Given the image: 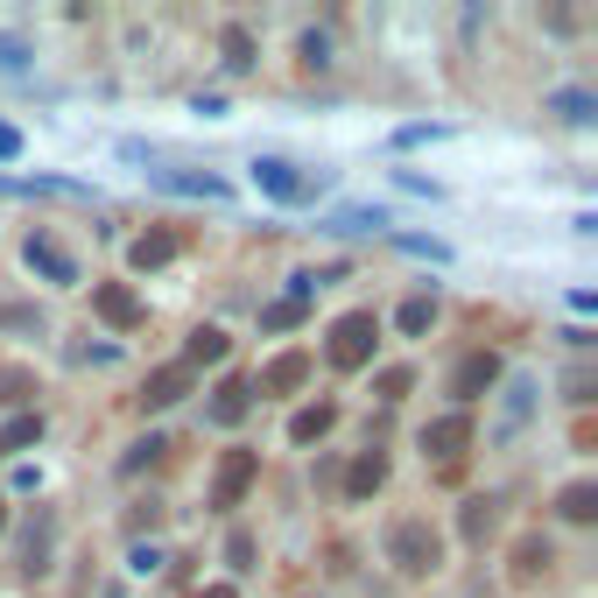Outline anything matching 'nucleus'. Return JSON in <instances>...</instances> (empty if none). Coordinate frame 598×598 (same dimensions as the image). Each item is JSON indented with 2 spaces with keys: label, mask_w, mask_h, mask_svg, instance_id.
<instances>
[{
  "label": "nucleus",
  "mask_w": 598,
  "mask_h": 598,
  "mask_svg": "<svg viewBox=\"0 0 598 598\" xmlns=\"http://www.w3.org/2000/svg\"><path fill=\"white\" fill-rule=\"evenodd\" d=\"M162 451H169V443H162V437H141V443H134V451L120 458V472H127V479H134V472H148V465H156V458H162Z\"/></svg>",
  "instance_id": "nucleus-30"
},
{
  "label": "nucleus",
  "mask_w": 598,
  "mask_h": 598,
  "mask_svg": "<svg viewBox=\"0 0 598 598\" xmlns=\"http://www.w3.org/2000/svg\"><path fill=\"white\" fill-rule=\"evenodd\" d=\"M374 345H380V317L374 311H345L332 324V366L338 374H359V366L374 359Z\"/></svg>",
  "instance_id": "nucleus-2"
},
{
  "label": "nucleus",
  "mask_w": 598,
  "mask_h": 598,
  "mask_svg": "<svg viewBox=\"0 0 598 598\" xmlns=\"http://www.w3.org/2000/svg\"><path fill=\"white\" fill-rule=\"evenodd\" d=\"M219 50H225V71H254V35H246L240 22L219 29Z\"/></svg>",
  "instance_id": "nucleus-24"
},
{
  "label": "nucleus",
  "mask_w": 598,
  "mask_h": 598,
  "mask_svg": "<svg viewBox=\"0 0 598 598\" xmlns=\"http://www.w3.org/2000/svg\"><path fill=\"white\" fill-rule=\"evenodd\" d=\"M380 486H388V451H380V443H366L353 465H345V500H374Z\"/></svg>",
  "instance_id": "nucleus-10"
},
{
  "label": "nucleus",
  "mask_w": 598,
  "mask_h": 598,
  "mask_svg": "<svg viewBox=\"0 0 598 598\" xmlns=\"http://www.w3.org/2000/svg\"><path fill=\"white\" fill-rule=\"evenodd\" d=\"M0 528H8V500H0Z\"/></svg>",
  "instance_id": "nucleus-40"
},
{
  "label": "nucleus",
  "mask_w": 598,
  "mask_h": 598,
  "mask_svg": "<svg viewBox=\"0 0 598 598\" xmlns=\"http://www.w3.org/2000/svg\"><path fill=\"white\" fill-rule=\"evenodd\" d=\"M190 366L183 359H169V366H156V374H148V388H141V409H177V401L190 395Z\"/></svg>",
  "instance_id": "nucleus-11"
},
{
  "label": "nucleus",
  "mask_w": 598,
  "mask_h": 598,
  "mask_svg": "<svg viewBox=\"0 0 598 598\" xmlns=\"http://www.w3.org/2000/svg\"><path fill=\"white\" fill-rule=\"evenodd\" d=\"M465 443H472V416H465V409L437 416L430 430H422V451H430V458H443V465H458V458H465Z\"/></svg>",
  "instance_id": "nucleus-7"
},
{
  "label": "nucleus",
  "mask_w": 598,
  "mask_h": 598,
  "mask_svg": "<svg viewBox=\"0 0 598 598\" xmlns=\"http://www.w3.org/2000/svg\"><path fill=\"white\" fill-rule=\"evenodd\" d=\"M148 183H156V190H183V198H211V204H225V183H219V177H183V169H148Z\"/></svg>",
  "instance_id": "nucleus-20"
},
{
  "label": "nucleus",
  "mask_w": 598,
  "mask_h": 598,
  "mask_svg": "<svg viewBox=\"0 0 598 598\" xmlns=\"http://www.w3.org/2000/svg\"><path fill=\"white\" fill-rule=\"evenodd\" d=\"M332 225H338V233H374V225H388V211H380V204H374V211H366V204H345Z\"/></svg>",
  "instance_id": "nucleus-27"
},
{
  "label": "nucleus",
  "mask_w": 598,
  "mask_h": 598,
  "mask_svg": "<svg viewBox=\"0 0 598 598\" xmlns=\"http://www.w3.org/2000/svg\"><path fill=\"white\" fill-rule=\"evenodd\" d=\"M303 64H311V71H324V64H332V35H303Z\"/></svg>",
  "instance_id": "nucleus-34"
},
{
  "label": "nucleus",
  "mask_w": 598,
  "mask_h": 598,
  "mask_svg": "<svg viewBox=\"0 0 598 598\" xmlns=\"http://www.w3.org/2000/svg\"><path fill=\"white\" fill-rule=\"evenodd\" d=\"M22 64H29V50L14 43V35H0V71H22Z\"/></svg>",
  "instance_id": "nucleus-35"
},
{
  "label": "nucleus",
  "mask_w": 598,
  "mask_h": 598,
  "mask_svg": "<svg viewBox=\"0 0 598 598\" xmlns=\"http://www.w3.org/2000/svg\"><path fill=\"white\" fill-rule=\"evenodd\" d=\"M92 311H99L113 332H134V324L148 317V311H141V296H134L127 282H99V288H92Z\"/></svg>",
  "instance_id": "nucleus-8"
},
{
  "label": "nucleus",
  "mask_w": 598,
  "mask_h": 598,
  "mask_svg": "<svg viewBox=\"0 0 598 598\" xmlns=\"http://www.w3.org/2000/svg\"><path fill=\"white\" fill-rule=\"evenodd\" d=\"M564 395L577 401V409H585V401L598 395V374H591V366H570V374H564Z\"/></svg>",
  "instance_id": "nucleus-32"
},
{
  "label": "nucleus",
  "mask_w": 598,
  "mask_h": 598,
  "mask_svg": "<svg viewBox=\"0 0 598 598\" xmlns=\"http://www.w3.org/2000/svg\"><path fill=\"white\" fill-rule=\"evenodd\" d=\"M169 261H177V233H162V225L127 246V267H134V275H156V267H169Z\"/></svg>",
  "instance_id": "nucleus-14"
},
{
  "label": "nucleus",
  "mask_w": 598,
  "mask_h": 598,
  "mask_svg": "<svg viewBox=\"0 0 598 598\" xmlns=\"http://www.w3.org/2000/svg\"><path fill=\"white\" fill-rule=\"evenodd\" d=\"M486 388H500V353H493V345H479V353H465V359H458V374H451V395L472 409V401L486 395Z\"/></svg>",
  "instance_id": "nucleus-5"
},
{
  "label": "nucleus",
  "mask_w": 598,
  "mask_h": 598,
  "mask_svg": "<svg viewBox=\"0 0 598 598\" xmlns=\"http://www.w3.org/2000/svg\"><path fill=\"white\" fill-rule=\"evenodd\" d=\"M35 303H0V332H35Z\"/></svg>",
  "instance_id": "nucleus-33"
},
{
  "label": "nucleus",
  "mask_w": 598,
  "mask_h": 598,
  "mask_svg": "<svg viewBox=\"0 0 598 598\" xmlns=\"http://www.w3.org/2000/svg\"><path fill=\"white\" fill-rule=\"evenodd\" d=\"M246 409H254V380H219V388H211V422H219V430H240L246 422Z\"/></svg>",
  "instance_id": "nucleus-12"
},
{
  "label": "nucleus",
  "mask_w": 598,
  "mask_h": 598,
  "mask_svg": "<svg viewBox=\"0 0 598 598\" xmlns=\"http://www.w3.org/2000/svg\"><path fill=\"white\" fill-rule=\"evenodd\" d=\"M198 598H240L233 585H198Z\"/></svg>",
  "instance_id": "nucleus-39"
},
{
  "label": "nucleus",
  "mask_w": 598,
  "mask_h": 598,
  "mask_svg": "<svg viewBox=\"0 0 598 598\" xmlns=\"http://www.w3.org/2000/svg\"><path fill=\"white\" fill-rule=\"evenodd\" d=\"M35 401V374L29 366H0V409H29Z\"/></svg>",
  "instance_id": "nucleus-22"
},
{
  "label": "nucleus",
  "mask_w": 598,
  "mask_h": 598,
  "mask_svg": "<svg viewBox=\"0 0 598 598\" xmlns=\"http://www.w3.org/2000/svg\"><path fill=\"white\" fill-rule=\"evenodd\" d=\"M29 443H43V409H22L0 430V451H29Z\"/></svg>",
  "instance_id": "nucleus-23"
},
{
  "label": "nucleus",
  "mask_w": 598,
  "mask_h": 598,
  "mask_svg": "<svg viewBox=\"0 0 598 598\" xmlns=\"http://www.w3.org/2000/svg\"><path fill=\"white\" fill-rule=\"evenodd\" d=\"M148 570H162V549H156V543L134 549V577H148Z\"/></svg>",
  "instance_id": "nucleus-36"
},
{
  "label": "nucleus",
  "mask_w": 598,
  "mask_h": 598,
  "mask_svg": "<svg viewBox=\"0 0 598 598\" xmlns=\"http://www.w3.org/2000/svg\"><path fill=\"white\" fill-rule=\"evenodd\" d=\"M303 380H311V353H282V359H267L261 395H296Z\"/></svg>",
  "instance_id": "nucleus-16"
},
{
  "label": "nucleus",
  "mask_w": 598,
  "mask_h": 598,
  "mask_svg": "<svg viewBox=\"0 0 598 598\" xmlns=\"http://www.w3.org/2000/svg\"><path fill=\"white\" fill-rule=\"evenodd\" d=\"M254 190H267L275 204H303V198L317 190V177H303V169L282 162V156H261V162H254Z\"/></svg>",
  "instance_id": "nucleus-4"
},
{
  "label": "nucleus",
  "mask_w": 598,
  "mask_h": 598,
  "mask_svg": "<svg viewBox=\"0 0 598 598\" xmlns=\"http://www.w3.org/2000/svg\"><path fill=\"white\" fill-rule=\"evenodd\" d=\"M395 324H401V338H422V332L437 324V303H430V296H409V303L395 311Z\"/></svg>",
  "instance_id": "nucleus-25"
},
{
  "label": "nucleus",
  "mask_w": 598,
  "mask_h": 598,
  "mask_svg": "<svg viewBox=\"0 0 598 598\" xmlns=\"http://www.w3.org/2000/svg\"><path fill=\"white\" fill-rule=\"evenodd\" d=\"M437 134H443V127H401L395 141H401V148H422V141H437Z\"/></svg>",
  "instance_id": "nucleus-37"
},
{
  "label": "nucleus",
  "mask_w": 598,
  "mask_h": 598,
  "mask_svg": "<svg viewBox=\"0 0 598 598\" xmlns=\"http://www.w3.org/2000/svg\"><path fill=\"white\" fill-rule=\"evenodd\" d=\"M50 549H56V514H50V507H35L29 535H22V570H29V577H43V570H50Z\"/></svg>",
  "instance_id": "nucleus-13"
},
{
  "label": "nucleus",
  "mask_w": 598,
  "mask_h": 598,
  "mask_svg": "<svg viewBox=\"0 0 598 598\" xmlns=\"http://www.w3.org/2000/svg\"><path fill=\"white\" fill-rule=\"evenodd\" d=\"M493 521H500V500L493 493H472L465 507H458V535H465V543H486Z\"/></svg>",
  "instance_id": "nucleus-19"
},
{
  "label": "nucleus",
  "mask_w": 598,
  "mask_h": 598,
  "mask_svg": "<svg viewBox=\"0 0 598 598\" xmlns=\"http://www.w3.org/2000/svg\"><path fill=\"white\" fill-rule=\"evenodd\" d=\"M225 353H233V338H225L219 324H198L190 345H183V366H190V374H198V366H225Z\"/></svg>",
  "instance_id": "nucleus-17"
},
{
  "label": "nucleus",
  "mask_w": 598,
  "mask_h": 598,
  "mask_svg": "<svg viewBox=\"0 0 598 598\" xmlns=\"http://www.w3.org/2000/svg\"><path fill=\"white\" fill-rule=\"evenodd\" d=\"M296 324H303V303H267V311H261V332H296Z\"/></svg>",
  "instance_id": "nucleus-29"
},
{
  "label": "nucleus",
  "mask_w": 598,
  "mask_h": 598,
  "mask_svg": "<svg viewBox=\"0 0 598 598\" xmlns=\"http://www.w3.org/2000/svg\"><path fill=\"white\" fill-rule=\"evenodd\" d=\"M254 479H261V451H225L219 472H211V507H240Z\"/></svg>",
  "instance_id": "nucleus-3"
},
{
  "label": "nucleus",
  "mask_w": 598,
  "mask_h": 598,
  "mask_svg": "<svg viewBox=\"0 0 598 598\" xmlns=\"http://www.w3.org/2000/svg\"><path fill=\"white\" fill-rule=\"evenodd\" d=\"M549 564H556V549H549V535H521L514 543V585H535V577H549Z\"/></svg>",
  "instance_id": "nucleus-15"
},
{
  "label": "nucleus",
  "mask_w": 598,
  "mask_h": 598,
  "mask_svg": "<svg viewBox=\"0 0 598 598\" xmlns=\"http://www.w3.org/2000/svg\"><path fill=\"white\" fill-rule=\"evenodd\" d=\"M556 514H564L570 528H591V521H598V486H591V479L564 486V493H556Z\"/></svg>",
  "instance_id": "nucleus-21"
},
{
  "label": "nucleus",
  "mask_w": 598,
  "mask_h": 598,
  "mask_svg": "<svg viewBox=\"0 0 598 598\" xmlns=\"http://www.w3.org/2000/svg\"><path fill=\"white\" fill-rule=\"evenodd\" d=\"M14 156H22V134H14L8 120H0V162H14Z\"/></svg>",
  "instance_id": "nucleus-38"
},
{
  "label": "nucleus",
  "mask_w": 598,
  "mask_h": 598,
  "mask_svg": "<svg viewBox=\"0 0 598 598\" xmlns=\"http://www.w3.org/2000/svg\"><path fill=\"white\" fill-rule=\"evenodd\" d=\"M254 535H246V528H233V535H225V570H233V577H246V570H254Z\"/></svg>",
  "instance_id": "nucleus-26"
},
{
  "label": "nucleus",
  "mask_w": 598,
  "mask_h": 598,
  "mask_svg": "<svg viewBox=\"0 0 598 598\" xmlns=\"http://www.w3.org/2000/svg\"><path fill=\"white\" fill-rule=\"evenodd\" d=\"M549 106H556V113H564V120H577V127H585V120H591V113H598V106H591V92H556V99H549Z\"/></svg>",
  "instance_id": "nucleus-31"
},
{
  "label": "nucleus",
  "mask_w": 598,
  "mask_h": 598,
  "mask_svg": "<svg viewBox=\"0 0 598 598\" xmlns=\"http://www.w3.org/2000/svg\"><path fill=\"white\" fill-rule=\"evenodd\" d=\"M22 261H29V275H43V282H56V288L78 282V261H71L50 233H29V240H22Z\"/></svg>",
  "instance_id": "nucleus-6"
},
{
  "label": "nucleus",
  "mask_w": 598,
  "mask_h": 598,
  "mask_svg": "<svg viewBox=\"0 0 598 598\" xmlns=\"http://www.w3.org/2000/svg\"><path fill=\"white\" fill-rule=\"evenodd\" d=\"M528 409H535V380H528V374H514V380H507V395H500V416H493V443L521 437V422H528Z\"/></svg>",
  "instance_id": "nucleus-9"
},
{
  "label": "nucleus",
  "mask_w": 598,
  "mask_h": 598,
  "mask_svg": "<svg viewBox=\"0 0 598 598\" xmlns=\"http://www.w3.org/2000/svg\"><path fill=\"white\" fill-rule=\"evenodd\" d=\"M388 564H395L401 577H430V570H443V535H437L422 514L395 521V535H388Z\"/></svg>",
  "instance_id": "nucleus-1"
},
{
  "label": "nucleus",
  "mask_w": 598,
  "mask_h": 598,
  "mask_svg": "<svg viewBox=\"0 0 598 598\" xmlns=\"http://www.w3.org/2000/svg\"><path fill=\"white\" fill-rule=\"evenodd\" d=\"M332 422H338V401H311V409L288 416V443H317V437H332Z\"/></svg>",
  "instance_id": "nucleus-18"
},
{
  "label": "nucleus",
  "mask_w": 598,
  "mask_h": 598,
  "mask_svg": "<svg viewBox=\"0 0 598 598\" xmlns=\"http://www.w3.org/2000/svg\"><path fill=\"white\" fill-rule=\"evenodd\" d=\"M409 388H416V374H409V366H380V374H374V395H380V401H401Z\"/></svg>",
  "instance_id": "nucleus-28"
}]
</instances>
